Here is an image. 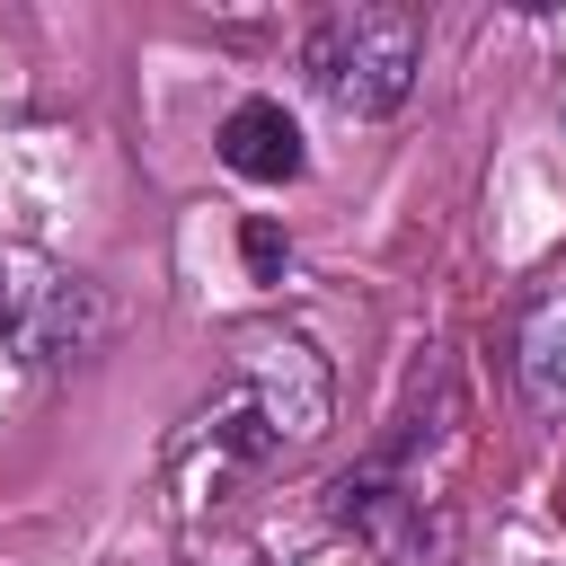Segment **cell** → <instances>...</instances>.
Returning <instances> with one entry per match:
<instances>
[{
	"label": "cell",
	"mask_w": 566,
	"mask_h": 566,
	"mask_svg": "<svg viewBox=\"0 0 566 566\" xmlns=\"http://www.w3.org/2000/svg\"><path fill=\"white\" fill-rule=\"evenodd\" d=\"M424 71V9H398V0H336L301 27V80L310 97H327L336 115L354 124H380L407 106Z\"/></svg>",
	"instance_id": "cell-1"
},
{
	"label": "cell",
	"mask_w": 566,
	"mask_h": 566,
	"mask_svg": "<svg viewBox=\"0 0 566 566\" xmlns=\"http://www.w3.org/2000/svg\"><path fill=\"white\" fill-rule=\"evenodd\" d=\"M212 451L230 460H283V451H310L327 433V363L310 336H248L239 354V389L203 416Z\"/></svg>",
	"instance_id": "cell-2"
},
{
	"label": "cell",
	"mask_w": 566,
	"mask_h": 566,
	"mask_svg": "<svg viewBox=\"0 0 566 566\" xmlns=\"http://www.w3.org/2000/svg\"><path fill=\"white\" fill-rule=\"evenodd\" d=\"M416 442H424V424L416 416H398L336 486H327V522L336 531H354L380 566H451V531L433 522V504H424V478H407V460H416Z\"/></svg>",
	"instance_id": "cell-3"
},
{
	"label": "cell",
	"mask_w": 566,
	"mask_h": 566,
	"mask_svg": "<svg viewBox=\"0 0 566 566\" xmlns=\"http://www.w3.org/2000/svg\"><path fill=\"white\" fill-rule=\"evenodd\" d=\"M80 310L97 318L88 283H71V274H35V283H27V265L0 256V336H9L27 363H71V354L88 345Z\"/></svg>",
	"instance_id": "cell-4"
},
{
	"label": "cell",
	"mask_w": 566,
	"mask_h": 566,
	"mask_svg": "<svg viewBox=\"0 0 566 566\" xmlns=\"http://www.w3.org/2000/svg\"><path fill=\"white\" fill-rule=\"evenodd\" d=\"M212 150H221V168L248 177V186H292V177H310V142H301V124H292L283 97H239V106L221 115Z\"/></svg>",
	"instance_id": "cell-5"
},
{
	"label": "cell",
	"mask_w": 566,
	"mask_h": 566,
	"mask_svg": "<svg viewBox=\"0 0 566 566\" xmlns=\"http://www.w3.org/2000/svg\"><path fill=\"white\" fill-rule=\"evenodd\" d=\"M513 371H522V398H531L539 416H566V292H539V301L522 310Z\"/></svg>",
	"instance_id": "cell-6"
},
{
	"label": "cell",
	"mask_w": 566,
	"mask_h": 566,
	"mask_svg": "<svg viewBox=\"0 0 566 566\" xmlns=\"http://www.w3.org/2000/svg\"><path fill=\"white\" fill-rule=\"evenodd\" d=\"M239 248H248V274H256V283H283V265H292V239H283L265 212H248V221H239Z\"/></svg>",
	"instance_id": "cell-7"
}]
</instances>
